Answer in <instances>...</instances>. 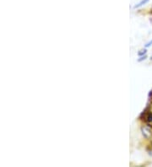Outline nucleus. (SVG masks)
Listing matches in <instances>:
<instances>
[{
    "mask_svg": "<svg viewBox=\"0 0 152 167\" xmlns=\"http://www.w3.org/2000/svg\"><path fill=\"white\" fill-rule=\"evenodd\" d=\"M141 130H142V132H143V135L146 138H149L152 135V131H151V128L150 126H144L142 127L141 128Z\"/></svg>",
    "mask_w": 152,
    "mask_h": 167,
    "instance_id": "f257e3e1",
    "label": "nucleus"
},
{
    "mask_svg": "<svg viewBox=\"0 0 152 167\" xmlns=\"http://www.w3.org/2000/svg\"><path fill=\"white\" fill-rule=\"evenodd\" d=\"M150 2V0H141L139 3H138L137 5H135V9H139V8H141V7H143L144 5H147L148 3Z\"/></svg>",
    "mask_w": 152,
    "mask_h": 167,
    "instance_id": "f03ea898",
    "label": "nucleus"
},
{
    "mask_svg": "<svg viewBox=\"0 0 152 167\" xmlns=\"http://www.w3.org/2000/svg\"><path fill=\"white\" fill-rule=\"evenodd\" d=\"M146 53H147V50H146V48L144 49H142V50H140L139 53H138V54H139V56H144V55H146Z\"/></svg>",
    "mask_w": 152,
    "mask_h": 167,
    "instance_id": "7ed1b4c3",
    "label": "nucleus"
},
{
    "mask_svg": "<svg viewBox=\"0 0 152 167\" xmlns=\"http://www.w3.org/2000/svg\"><path fill=\"white\" fill-rule=\"evenodd\" d=\"M146 121H147L148 123H150V125H152V114H149L146 117Z\"/></svg>",
    "mask_w": 152,
    "mask_h": 167,
    "instance_id": "20e7f679",
    "label": "nucleus"
},
{
    "mask_svg": "<svg viewBox=\"0 0 152 167\" xmlns=\"http://www.w3.org/2000/svg\"><path fill=\"white\" fill-rule=\"evenodd\" d=\"M152 46V39H151V41H150L149 42H147L146 44L144 45V47L145 48H148V47H151Z\"/></svg>",
    "mask_w": 152,
    "mask_h": 167,
    "instance_id": "39448f33",
    "label": "nucleus"
},
{
    "mask_svg": "<svg viewBox=\"0 0 152 167\" xmlns=\"http://www.w3.org/2000/svg\"><path fill=\"white\" fill-rule=\"evenodd\" d=\"M146 55H144V56H141V57L139 58V59H138V61L139 62H141V61H143V60H145L146 59Z\"/></svg>",
    "mask_w": 152,
    "mask_h": 167,
    "instance_id": "423d86ee",
    "label": "nucleus"
}]
</instances>
